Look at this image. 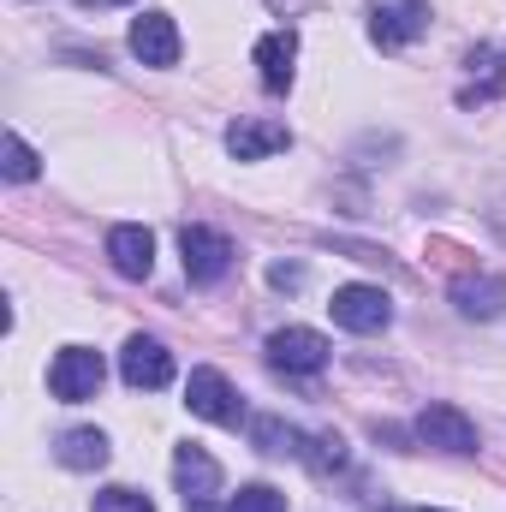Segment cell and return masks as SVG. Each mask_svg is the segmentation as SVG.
<instances>
[{"label": "cell", "instance_id": "6da1fadb", "mask_svg": "<svg viewBox=\"0 0 506 512\" xmlns=\"http://www.w3.org/2000/svg\"><path fill=\"white\" fill-rule=\"evenodd\" d=\"M102 382H108V364H102V352H90V346H66V352L48 364V393L66 399V405L96 399Z\"/></svg>", "mask_w": 506, "mask_h": 512}, {"label": "cell", "instance_id": "7a4b0ae2", "mask_svg": "<svg viewBox=\"0 0 506 512\" xmlns=\"http://www.w3.org/2000/svg\"><path fill=\"white\" fill-rule=\"evenodd\" d=\"M411 435H417L423 447H435V453H453V459H465V453H477V447H483L477 423H471L459 405H423V411H417V423H411Z\"/></svg>", "mask_w": 506, "mask_h": 512}, {"label": "cell", "instance_id": "3957f363", "mask_svg": "<svg viewBox=\"0 0 506 512\" xmlns=\"http://www.w3.org/2000/svg\"><path fill=\"white\" fill-rule=\"evenodd\" d=\"M328 310H334V322H340L346 334H381V328L393 322V298H387L381 286H364V280H352V286H334Z\"/></svg>", "mask_w": 506, "mask_h": 512}, {"label": "cell", "instance_id": "277c9868", "mask_svg": "<svg viewBox=\"0 0 506 512\" xmlns=\"http://www.w3.org/2000/svg\"><path fill=\"white\" fill-rule=\"evenodd\" d=\"M179 251H185V274H191V286H215V280H227V268H233V239L227 233H215V227H185L179 233Z\"/></svg>", "mask_w": 506, "mask_h": 512}, {"label": "cell", "instance_id": "5b68a950", "mask_svg": "<svg viewBox=\"0 0 506 512\" xmlns=\"http://www.w3.org/2000/svg\"><path fill=\"white\" fill-rule=\"evenodd\" d=\"M328 352L334 346L316 328H280V334H268V364L286 370V376H316L328 364Z\"/></svg>", "mask_w": 506, "mask_h": 512}, {"label": "cell", "instance_id": "8992f818", "mask_svg": "<svg viewBox=\"0 0 506 512\" xmlns=\"http://www.w3.org/2000/svg\"><path fill=\"white\" fill-rule=\"evenodd\" d=\"M185 405H191L203 423H227V429L245 417L239 393H233V382H227L221 370H191V382H185Z\"/></svg>", "mask_w": 506, "mask_h": 512}, {"label": "cell", "instance_id": "52a82bcc", "mask_svg": "<svg viewBox=\"0 0 506 512\" xmlns=\"http://www.w3.org/2000/svg\"><path fill=\"white\" fill-rule=\"evenodd\" d=\"M120 376H126V387H137V393H155V387L173 382V352H167L161 340H149V334H131L126 352H120Z\"/></svg>", "mask_w": 506, "mask_h": 512}, {"label": "cell", "instance_id": "ba28073f", "mask_svg": "<svg viewBox=\"0 0 506 512\" xmlns=\"http://www.w3.org/2000/svg\"><path fill=\"white\" fill-rule=\"evenodd\" d=\"M429 30V6L423 0H376L370 6V36L381 48H405Z\"/></svg>", "mask_w": 506, "mask_h": 512}, {"label": "cell", "instance_id": "9c48e42d", "mask_svg": "<svg viewBox=\"0 0 506 512\" xmlns=\"http://www.w3.org/2000/svg\"><path fill=\"white\" fill-rule=\"evenodd\" d=\"M256 78H262V90H274V96L292 90V78H298V36H292V30H268V36L256 42Z\"/></svg>", "mask_w": 506, "mask_h": 512}, {"label": "cell", "instance_id": "30bf717a", "mask_svg": "<svg viewBox=\"0 0 506 512\" xmlns=\"http://www.w3.org/2000/svg\"><path fill=\"white\" fill-rule=\"evenodd\" d=\"M131 54H137L143 66H173V60H179V30H173V18H167V12L131 18Z\"/></svg>", "mask_w": 506, "mask_h": 512}, {"label": "cell", "instance_id": "8fae6325", "mask_svg": "<svg viewBox=\"0 0 506 512\" xmlns=\"http://www.w3.org/2000/svg\"><path fill=\"white\" fill-rule=\"evenodd\" d=\"M453 304H459V316H471V322H495L506 310V280L501 274H459V280H453Z\"/></svg>", "mask_w": 506, "mask_h": 512}, {"label": "cell", "instance_id": "7c38bea8", "mask_svg": "<svg viewBox=\"0 0 506 512\" xmlns=\"http://www.w3.org/2000/svg\"><path fill=\"white\" fill-rule=\"evenodd\" d=\"M173 477H179L185 507H191V501H215V495H221V465H215L203 447H191V441L173 453Z\"/></svg>", "mask_w": 506, "mask_h": 512}, {"label": "cell", "instance_id": "4fadbf2b", "mask_svg": "<svg viewBox=\"0 0 506 512\" xmlns=\"http://www.w3.org/2000/svg\"><path fill=\"white\" fill-rule=\"evenodd\" d=\"M108 262L126 280H149V268H155V233L149 227H114L108 233Z\"/></svg>", "mask_w": 506, "mask_h": 512}, {"label": "cell", "instance_id": "5bb4252c", "mask_svg": "<svg viewBox=\"0 0 506 512\" xmlns=\"http://www.w3.org/2000/svg\"><path fill=\"white\" fill-rule=\"evenodd\" d=\"M286 143H292V131L274 126V120H233V126H227L233 161H262V155H274V149H286Z\"/></svg>", "mask_w": 506, "mask_h": 512}, {"label": "cell", "instance_id": "9a60e30c", "mask_svg": "<svg viewBox=\"0 0 506 512\" xmlns=\"http://www.w3.org/2000/svg\"><path fill=\"white\" fill-rule=\"evenodd\" d=\"M54 459L66 471H102L108 465V435L102 429H66L60 447H54Z\"/></svg>", "mask_w": 506, "mask_h": 512}, {"label": "cell", "instance_id": "2e32d148", "mask_svg": "<svg viewBox=\"0 0 506 512\" xmlns=\"http://www.w3.org/2000/svg\"><path fill=\"white\" fill-rule=\"evenodd\" d=\"M251 447L262 453V459H304V435L292 429V423H280V417H256L251 423Z\"/></svg>", "mask_w": 506, "mask_h": 512}, {"label": "cell", "instance_id": "e0dca14e", "mask_svg": "<svg viewBox=\"0 0 506 512\" xmlns=\"http://www.w3.org/2000/svg\"><path fill=\"white\" fill-rule=\"evenodd\" d=\"M0 173L12 179V185H30L36 173H42V161H36V149L18 137V131H6V143H0Z\"/></svg>", "mask_w": 506, "mask_h": 512}, {"label": "cell", "instance_id": "ac0fdd59", "mask_svg": "<svg viewBox=\"0 0 506 512\" xmlns=\"http://www.w3.org/2000/svg\"><path fill=\"white\" fill-rule=\"evenodd\" d=\"M304 459H310L316 471H340V465H346V441H340L334 429H322V435H310V447H304Z\"/></svg>", "mask_w": 506, "mask_h": 512}, {"label": "cell", "instance_id": "d6986e66", "mask_svg": "<svg viewBox=\"0 0 506 512\" xmlns=\"http://www.w3.org/2000/svg\"><path fill=\"white\" fill-rule=\"evenodd\" d=\"M90 512H155V507H149V495H137V489H126V483H114V489H102V495L90 501Z\"/></svg>", "mask_w": 506, "mask_h": 512}, {"label": "cell", "instance_id": "ffe728a7", "mask_svg": "<svg viewBox=\"0 0 506 512\" xmlns=\"http://www.w3.org/2000/svg\"><path fill=\"white\" fill-rule=\"evenodd\" d=\"M227 512H286V495L280 489H268V483H251V489H239L233 495V507Z\"/></svg>", "mask_w": 506, "mask_h": 512}, {"label": "cell", "instance_id": "44dd1931", "mask_svg": "<svg viewBox=\"0 0 506 512\" xmlns=\"http://www.w3.org/2000/svg\"><path fill=\"white\" fill-rule=\"evenodd\" d=\"M268 280H274L280 292H292V286H304V268H298V262H274V268H268Z\"/></svg>", "mask_w": 506, "mask_h": 512}, {"label": "cell", "instance_id": "7402d4cb", "mask_svg": "<svg viewBox=\"0 0 506 512\" xmlns=\"http://www.w3.org/2000/svg\"><path fill=\"white\" fill-rule=\"evenodd\" d=\"M84 6H120V0H84Z\"/></svg>", "mask_w": 506, "mask_h": 512}, {"label": "cell", "instance_id": "603a6c76", "mask_svg": "<svg viewBox=\"0 0 506 512\" xmlns=\"http://www.w3.org/2000/svg\"><path fill=\"white\" fill-rule=\"evenodd\" d=\"M376 512H399V507H376Z\"/></svg>", "mask_w": 506, "mask_h": 512}]
</instances>
